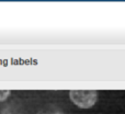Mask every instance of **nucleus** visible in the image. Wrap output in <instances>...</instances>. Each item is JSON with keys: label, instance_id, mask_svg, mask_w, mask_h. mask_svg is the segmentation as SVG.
<instances>
[{"label": "nucleus", "instance_id": "nucleus-1", "mask_svg": "<svg viewBox=\"0 0 125 114\" xmlns=\"http://www.w3.org/2000/svg\"><path fill=\"white\" fill-rule=\"evenodd\" d=\"M99 93L95 90H71L69 91L70 101L79 109H90L97 103Z\"/></svg>", "mask_w": 125, "mask_h": 114}, {"label": "nucleus", "instance_id": "nucleus-2", "mask_svg": "<svg viewBox=\"0 0 125 114\" xmlns=\"http://www.w3.org/2000/svg\"><path fill=\"white\" fill-rule=\"evenodd\" d=\"M11 95L10 90H0V102H4Z\"/></svg>", "mask_w": 125, "mask_h": 114}]
</instances>
